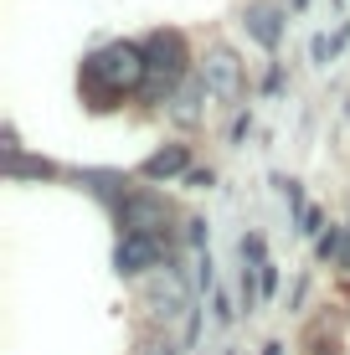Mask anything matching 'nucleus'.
<instances>
[{
	"label": "nucleus",
	"mask_w": 350,
	"mask_h": 355,
	"mask_svg": "<svg viewBox=\"0 0 350 355\" xmlns=\"http://www.w3.org/2000/svg\"><path fill=\"white\" fill-rule=\"evenodd\" d=\"M82 98L88 108H114L119 98H134L150 83V62H144V46L134 42H108L98 52L82 57Z\"/></svg>",
	"instance_id": "nucleus-1"
},
{
	"label": "nucleus",
	"mask_w": 350,
	"mask_h": 355,
	"mask_svg": "<svg viewBox=\"0 0 350 355\" xmlns=\"http://www.w3.org/2000/svg\"><path fill=\"white\" fill-rule=\"evenodd\" d=\"M144 62H150L144 98H150V103H170V93L186 83V36L180 31H155L150 42H144Z\"/></svg>",
	"instance_id": "nucleus-2"
},
{
	"label": "nucleus",
	"mask_w": 350,
	"mask_h": 355,
	"mask_svg": "<svg viewBox=\"0 0 350 355\" xmlns=\"http://www.w3.org/2000/svg\"><path fill=\"white\" fill-rule=\"evenodd\" d=\"M170 201L165 196H155V191H129L124 201H119V211H114V222H119V237H155V242H165L170 248Z\"/></svg>",
	"instance_id": "nucleus-3"
},
{
	"label": "nucleus",
	"mask_w": 350,
	"mask_h": 355,
	"mask_svg": "<svg viewBox=\"0 0 350 355\" xmlns=\"http://www.w3.org/2000/svg\"><path fill=\"white\" fill-rule=\"evenodd\" d=\"M201 88H207V103H237L243 98V88H247V72H243V62H237V52L232 46H211L207 57H201Z\"/></svg>",
	"instance_id": "nucleus-4"
},
{
	"label": "nucleus",
	"mask_w": 350,
	"mask_h": 355,
	"mask_svg": "<svg viewBox=\"0 0 350 355\" xmlns=\"http://www.w3.org/2000/svg\"><path fill=\"white\" fill-rule=\"evenodd\" d=\"M139 304L155 314V320H175V314H186L191 309V288H186V278H180V268H155L150 278H144V288H139Z\"/></svg>",
	"instance_id": "nucleus-5"
},
{
	"label": "nucleus",
	"mask_w": 350,
	"mask_h": 355,
	"mask_svg": "<svg viewBox=\"0 0 350 355\" xmlns=\"http://www.w3.org/2000/svg\"><path fill=\"white\" fill-rule=\"evenodd\" d=\"M165 263H170V248L155 242V237H119V248H114L119 278H144V273H155V268H165Z\"/></svg>",
	"instance_id": "nucleus-6"
},
{
	"label": "nucleus",
	"mask_w": 350,
	"mask_h": 355,
	"mask_svg": "<svg viewBox=\"0 0 350 355\" xmlns=\"http://www.w3.org/2000/svg\"><path fill=\"white\" fill-rule=\"evenodd\" d=\"M243 26H247V36L258 46H279V36H283V16H279V6H268V0H258V6H247L243 10Z\"/></svg>",
	"instance_id": "nucleus-7"
},
{
	"label": "nucleus",
	"mask_w": 350,
	"mask_h": 355,
	"mask_svg": "<svg viewBox=\"0 0 350 355\" xmlns=\"http://www.w3.org/2000/svg\"><path fill=\"white\" fill-rule=\"evenodd\" d=\"M144 180H175V175H191V150L186 144H160L150 160L139 165Z\"/></svg>",
	"instance_id": "nucleus-8"
},
{
	"label": "nucleus",
	"mask_w": 350,
	"mask_h": 355,
	"mask_svg": "<svg viewBox=\"0 0 350 355\" xmlns=\"http://www.w3.org/2000/svg\"><path fill=\"white\" fill-rule=\"evenodd\" d=\"M201 103H207V88H201V78H186V83L170 93V119H175L180 129H196V124H201Z\"/></svg>",
	"instance_id": "nucleus-9"
},
{
	"label": "nucleus",
	"mask_w": 350,
	"mask_h": 355,
	"mask_svg": "<svg viewBox=\"0 0 350 355\" xmlns=\"http://www.w3.org/2000/svg\"><path fill=\"white\" fill-rule=\"evenodd\" d=\"M78 186H88V191L108 206V211H119V201L129 196V191H124V175H119V170H78Z\"/></svg>",
	"instance_id": "nucleus-10"
},
{
	"label": "nucleus",
	"mask_w": 350,
	"mask_h": 355,
	"mask_svg": "<svg viewBox=\"0 0 350 355\" xmlns=\"http://www.w3.org/2000/svg\"><path fill=\"white\" fill-rule=\"evenodd\" d=\"M6 175L10 180H21V175H31V180H46V175H57V165L52 160H31V155H6Z\"/></svg>",
	"instance_id": "nucleus-11"
},
{
	"label": "nucleus",
	"mask_w": 350,
	"mask_h": 355,
	"mask_svg": "<svg viewBox=\"0 0 350 355\" xmlns=\"http://www.w3.org/2000/svg\"><path fill=\"white\" fill-rule=\"evenodd\" d=\"M340 248H345V227H330V232H320V263H340Z\"/></svg>",
	"instance_id": "nucleus-12"
},
{
	"label": "nucleus",
	"mask_w": 350,
	"mask_h": 355,
	"mask_svg": "<svg viewBox=\"0 0 350 355\" xmlns=\"http://www.w3.org/2000/svg\"><path fill=\"white\" fill-rule=\"evenodd\" d=\"M243 263H268V252H263V237H258V232H247V237H243Z\"/></svg>",
	"instance_id": "nucleus-13"
},
{
	"label": "nucleus",
	"mask_w": 350,
	"mask_h": 355,
	"mask_svg": "<svg viewBox=\"0 0 350 355\" xmlns=\"http://www.w3.org/2000/svg\"><path fill=\"white\" fill-rule=\"evenodd\" d=\"M258 278H263V299H273V293H279V268H273V263H258Z\"/></svg>",
	"instance_id": "nucleus-14"
},
{
	"label": "nucleus",
	"mask_w": 350,
	"mask_h": 355,
	"mask_svg": "<svg viewBox=\"0 0 350 355\" xmlns=\"http://www.w3.org/2000/svg\"><path fill=\"white\" fill-rule=\"evenodd\" d=\"M299 232H304V237H309V232H320V211H315V206L299 211Z\"/></svg>",
	"instance_id": "nucleus-15"
},
{
	"label": "nucleus",
	"mask_w": 350,
	"mask_h": 355,
	"mask_svg": "<svg viewBox=\"0 0 350 355\" xmlns=\"http://www.w3.org/2000/svg\"><path fill=\"white\" fill-rule=\"evenodd\" d=\"M211 180H216V175H211V170H191V175H186V186H196V191H207V186H211Z\"/></svg>",
	"instance_id": "nucleus-16"
},
{
	"label": "nucleus",
	"mask_w": 350,
	"mask_h": 355,
	"mask_svg": "<svg viewBox=\"0 0 350 355\" xmlns=\"http://www.w3.org/2000/svg\"><path fill=\"white\" fill-rule=\"evenodd\" d=\"M139 355H175V345H170V340H150Z\"/></svg>",
	"instance_id": "nucleus-17"
}]
</instances>
